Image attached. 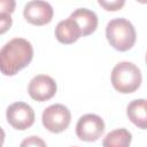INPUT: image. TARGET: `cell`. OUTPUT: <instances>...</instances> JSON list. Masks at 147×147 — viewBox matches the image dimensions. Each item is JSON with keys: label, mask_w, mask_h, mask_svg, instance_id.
<instances>
[{"label": "cell", "mask_w": 147, "mask_h": 147, "mask_svg": "<svg viewBox=\"0 0 147 147\" xmlns=\"http://www.w3.org/2000/svg\"><path fill=\"white\" fill-rule=\"evenodd\" d=\"M69 17L72 18L78 24V26L82 30L83 36H88L93 33L98 26L96 14L93 10L87 9V8H78L74 10Z\"/></svg>", "instance_id": "obj_10"}, {"label": "cell", "mask_w": 147, "mask_h": 147, "mask_svg": "<svg viewBox=\"0 0 147 147\" xmlns=\"http://www.w3.org/2000/svg\"><path fill=\"white\" fill-rule=\"evenodd\" d=\"M8 123L16 130H26L34 123V111L25 102H14L6 111Z\"/></svg>", "instance_id": "obj_6"}, {"label": "cell", "mask_w": 147, "mask_h": 147, "mask_svg": "<svg viewBox=\"0 0 147 147\" xmlns=\"http://www.w3.org/2000/svg\"><path fill=\"white\" fill-rule=\"evenodd\" d=\"M10 25H11V17H10V14H8V13H1V14H0V26H1L0 32H1V33L6 32V30H7L8 28H10Z\"/></svg>", "instance_id": "obj_15"}, {"label": "cell", "mask_w": 147, "mask_h": 147, "mask_svg": "<svg viewBox=\"0 0 147 147\" xmlns=\"http://www.w3.org/2000/svg\"><path fill=\"white\" fill-rule=\"evenodd\" d=\"M20 147H47V146L41 138L37 136H30L21 142Z\"/></svg>", "instance_id": "obj_13"}, {"label": "cell", "mask_w": 147, "mask_h": 147, "mask_svg": "<svg viewBox=\"0 0 147 147\" xmlns=\"http://www.w3.org/2000/svg\"><path fill=\"white\" fill-rule=\"evenodd\" d=\"M106 37L115 49L126 52L136 42V30L132 23L123 17L111 20L106 28Z\"/></svg>", "instance_id": "obj_2"}, {"label": "cell", "mask_w": 147, "mask_h": 147, "mask_svg": "<svg viewBox=\"0 0 147 147\" xmlns=\"http://www.w3.org/2000/svg\"><path fill=\"white\" fill-rule=\"evenodd\" d=\"M83 36L80 28L72 18H67L63 21H60L55 28V37L56 39L65 45L72 44L79 39V37Z\"/></svg>", "instance_id": "obj_9"}, {"label": "cell", "mask_w": 147, "mask_h": 147, "mask_svg": "<svg viewBox=\"0 0 147 147\" xmlns=\"http://www.w3.org/2000/svg\"><path fill=\"white\" fill-rule=\"evenodd\" d=\"M129 119L140 129H147V100L137 99L129 103L126 108Z\"/></svg>", "instance_id": "obj_11"}, {"label": "cell", "mask_w": 147, "mask_h": 147, "mask_svg": "<svg viewBox=\"0 0 147 147\" xmlns=\"http://www.w3.org/2000/svg\"><path fill=\"white\" fill-rule=\"evenodd\" d=\"M131 140H132L131 132L122 127L109 132L105 137L102 145L103 147H130Z\"/></svg>", "instance_id": "obj_12"}, {"label": "cell", "mask_w": 147, "mask_h": 147, "mask_svg": "<svg viewBox=\"0 0 147 147\" xmlns=\"http://www.w3.org/2000/svg\"><path fill=\"white\" fill-rule=\"evenodd\" d=\"M14 8H15V1H13V0H9V1L2 0L1 1V13L10 14L14 11Z\"/></svg>", "instance_id": "obj_16"}, {"label": "cell", "mask_w": 147, "mask_h": 147, "mask_svg": "<svg viewBox=\"0 0 147 147\" xmlns=\"http://www.w3.org/2000/svg\"><path fill=\"white\" fill-rule=\"evenodd\" d=\"M57 86L55 80L47 75H37L34 76L28 86L29 95L36 101H46L53 98L56 93Z\"/></svg>", "instance_id": "obj_7"}, {"label": "cell", "mask_w": 147, "mask_h": 147, "mask_svg": "<svg viewBox=\"0 0 147 147\" xmlns=\"http://www.w3.org/2000/svg\"><path fill=\"white\" fill-rule=\"evenodd\" d=\"M105 132L103 119L95 114L83 115L76 125V134L83 141H95Z\"/></svg>", "instance_id": "obj_5"}, {"label": "cell", "mask_w": 147, "mask_h": 147, "mask_svg": "<svg viewBox=\"0 0 147 147\" xmlns=\"http://www.w3.org/2000/svg\"><path fill=\"white\" fill-rule=\"evenodd\" d=\"M54 10L52 6L41 0L29 1L23 9V15L25 20L33 25H45L49 23L53 18Z\"/></svg>", "instance_id": "obj_8"}, {"label": "cell", "mask_w": 147, "mask_h": 147, "mask_svg": "<svg viewBox=\"0 0 147 147\" xmlns=\"http://www.w3.org/2000/svg\"><path fill=\"white\" fill-rule=\"evenodd\" d=\"M146 63H147V54H146Z\"/></svg>", "instance_id": "obj_17"}, {"label": "cell", "mask_w": 147, "mask_h": 147, "mask_svg": "<svg viewBox=\"0 0 147 147\" xmlns=\"http://www.w3.org/2000/svg\"><path fill=\"white\" fill-rule=\"evenodd\" d=\"M41 119L44 126L48 131L53 133H60L69 126L71 121V114L68 107H65L64 105L55 103L44 110Z\"/></svg>", "instance_id": "obj_4"}, {"label": "cell", "mask_w": 147, "mask_h": 147, "mask_svg": "<svg viewBox=\"0 0 147 147\" xmlns=\"http://www.w3.org/2000/svg\"><path fill=\"white\" fill-rule=\"evenodd\" d=\"M125 1L124 0H115V1H103V0H99V5L102 6L106 10H117L119 8H122L124 6Z\"/></svg>", "instance_id": "obj_14"}, {"label": "cell", "mask_w": 147, "mask_h": 147, "mask_svg": "<svg viewBox=\"0 0 147 147\" xmlns=\"http://www.w3.org/2000/svg\"><path fill=\"white\" fill-rule=\"evenodd\" d=\"M140 69L132 62L123 61L117 63L111 71V84L119 93H132L141 84Z\"/></svg>", "instance_id": "obj_3"}, {"label": "cell", "mask_w": 147, "mask_h": 147, "mask_svg": "<svg viewBox=\"0 0 147 147\" xmlns=\"http://www.w3.org/2000/svg\"><path fill=\"white\" fill-rule=\"evenodd\" d=\"M33 57V48L24 38L9 40L0 51V69L5 76H14L25 68Z\"/></svg>", "instance_id": "obj_1"}]
</instances>
